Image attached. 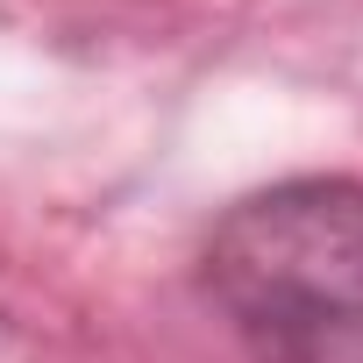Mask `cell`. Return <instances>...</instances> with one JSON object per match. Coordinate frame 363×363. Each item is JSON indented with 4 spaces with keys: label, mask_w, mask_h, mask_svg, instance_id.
Returning a JSON list of instances; mask_svg holds the SVG:
<instances>
[{
    "label": "cell",
    "mask_w": 363,
    "mask_h": 363,
    "mask_svg": "<svg viewBox=\"0 0 363 363\" xmlns=\"http://www.w3.org/2000/svg\"><path fill=\"white\" fill-rule=\"evenodd\" d=\"M200 285L250 363H363V186L285 178L235 200Z\"/></svg>",
    "instance_id": "obj_1"
}]
</instances>
